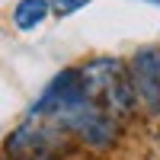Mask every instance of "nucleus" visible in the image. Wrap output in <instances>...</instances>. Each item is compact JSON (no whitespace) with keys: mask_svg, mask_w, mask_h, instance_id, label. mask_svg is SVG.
Instances as JSON below:
<instances>
[{"mask_svg":"<svg viewBox=\"0 0 160 160\" xmlns=\"http://www.w3.org/2000/svg\"><path fill=\"white\" fill-rule=\"evenodd\" d=\"M80 83L87 96L112 118H131L141 109L135 83H131V71L122 58H90L87 64H80Z\"/></svg>","mask_w":160,"mask_h":160,"instance_id":"f257e3e1","label":"nucleus"},{"mask_svg":"<svg viewBox=\"0 0 160 160\" xmlns=\"http://www.w3.org/2000/svg\"><path fill=\"white\" fill-rule=\"evenodd\" d=\"M87 102H90V96L83 93V83H80V68H64V71H58L51 77V83L32 99V106L26 109V118L64 125L80 106H87Z\"/></svg>","mask_w":160,"mask_h":160,"instance_id":"f03ea898","label":"nucleus"},{"mask_svg":"<svg viewBox=\"0 0 160 160\" xmlns=\"http://www.w3.org/2000/svg\"><path fill=\"white\" fill-rule=\"evenodd\" d=\"M61 144H64V128L51 125V122L26 118L3 141V157L7 160H35V157H48L51 151H58Z\"/></svg>","mask_w":160,"mask_h":160,"instance_id":"7ed1b4c3","label":"nucleus"},{"mask_svg":"<svg viewBox=\"0 0 160 160\" xmlns=\"http://www.w3.org/2000/svg\"><path fill=\"white\" fill-rule=\"evenodd\" d=\"M138 102L148 115H160V48H141L128 64Z\"/></svg>","mask_w":160,"mask_h":160,"instance_id":"20e7f679","label":"nucleus"},{"mask_svg":"<svg viewBox=\"0 0 160 160\" xmlns=\"http://www.w3.org/2000/svg\"><path fill=\"white\" fill-rule=\"evenodd\" d=\"M51 13V0H16L13 7V26L19 32H32L38 29Z\"/></svg>","mask_w":160,"mask_h":160,"instance_id":"39448f33","label":"nucleus"},{"mask_svg":"<svg viewBox=\"0 0 160 160\" xmlns=\"http://www.w3.org/2000/svg\"><path fill=\"white\" fill-rule=\"evenodd\" d=\"M83 7H90V0H51V13H55L58 19L71 16V13L83 10Z\"/></svg>","mask_w":160,"mask_h":160,"instance_id":"423d86ee","label":"nucleus"},{"mask_svg":"<svg viewBox=\"0 0 160 160\" xmlns=\"http://www.w3.org/2000/svg\"><path fill=\"white\" fill-rule=\"evenodd\" d=\"M138 3H151V7H157V10H160V0H138Z\"/></svg>","mask_w":160,"mask_h":160,"instance_id":"0eeeda50","label":"nucleus"}]
</instances>
